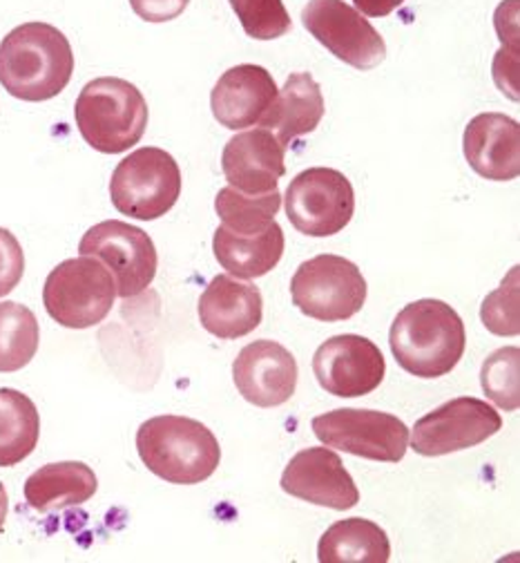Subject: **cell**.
I'll return each instance as SVG.
<instances>
[{
	"label": "cell",
	"mask_w": 520,
	"mask_h": 563,
	"mask_svg": "<svg viewBox=\"0 0 520 563\" xmlns=\"http://www.w3.org/2000/svg\"><path fill=\"white\" fill-rule=\"evenodd\" d=\"M190 0H130L132 12L145 23H168L179 19Z\"/></svg>",
	"instance_id": "31"
},
{
	"label": "cell",
	"mask_w": 520,
	"mask_h": 563,
	"mask_svg": "<svg viewBox=\"0 0 520 563\" xmlns=\"http://www.w3.org/2000/svg\"><path fill=\"white\" fill-rule=\"evenodd\" d=\"M201 327L221 340H237L262 324L264 300L259 287L233 275H217L197 305Z\"/></svg>",
	"instance_id": "18"
},
{
	"label": "cell",
	"mask_w": 520,
	"mask_h": 563,
	"mask_svg": "<svg viewBox=\"0 0 520 563\" xmlns=\"http://www.w3.org/2000/svg\"><path fill=\"white\" fill-rule=\"evenodd\" d=\"M480 383L500 409L516 411L520 405V349L502 346L485 361Z\"/></svg>",
	"instance_id": "27"
},
{
	"label": "cell",
	"mask_w": 520,
	"mask_h": 563,
	"mask_svg": "<svg viewBox=\"0 0 520 563\" xmlns=\"http://www.w3.org/2000/svg\"><path fill=\"white\" fill-rule=\"evenodd\" d=\"M284 231L277 222L257 235H237L219 227L212 238L217 262L240 279H253L270 273L284 255Z\"/></svg>",
	"instance_id": "22"
},
{
	"label": "cell",
	"mask_w": 520,
	"mask_h": 563,
	"mask_svg": "<svg viewBox=\"0 0 520 563\" xmlns=\"http://www.w3.org/2000/svg\"><path fill=\"white\" fill-rule=\"evenodd\" d=\"M8 512H10V499H8V489L5 485L0 483V530L5 528V519H8Z\"/></svg>",
	"instance_id": "33"
},
{
	"label": "cell",
	"mask_w": 520,
	"mask_h": 563,
	"mask_svg": "<svg viewBox=\"0 0 520 563\" xmlns=\"http://www.w3.org/2000/svg\"><path fill=\"white\" fill-rule=\"evenodd\" d=\"M181 195V170L162 148H139L112 173L110 199L121 216L153 222L175 208Z\"/></svg>",
	"instance_id": "6"
},
{
	"label": "cell",
	"mask_w": 520,
	"mask_h": 563,
	"mask_svg": "<svg viewBox=\"0 0 520 563\" xmlns=\"http://www.w3.org/2000/svg\"><path fill=\"white\" fill-rule=\"evenodd\" d=\"M316 437L333 450L380 463H400L409 448V428L387 411L335 409L313 418Z\"/></svg>",
	"instance_id": "8"
},
{
	"label": "cell",
	"mask_w": 520,
	"mask_h": 563,
	"mask_svg": "<svg viewBox=\"0 0 520 563\" xmlns=\"http://www.w3.org/2000/svg\"><path fill=\"white\" fill-rule=\"evenodd\" d=\"M79 253L99 260L112 275L117 296L134 298L153 285L159 257L155 242L139 227L121 220H108L92 227L81 244Z\"/></svg>",
	"instance_id": "10"
},
{
	"label": "cell",
	"mask_w": 520,
	"mask_h": 563,
	"mask_svg": "<svg viewBox=\"0 0 520 563\" xmlns=\"http://www.w3.org/2000/svg\"><path fill=\"white\" fill-rule=\"evenodd\" d=\"M41 329L32 309L19 302H0V374H14L32 363Z\"/></svg>",
	"instance_id": "26"
},
{
	"label": "cell",
	"mask_w": 520,
	"mask_h": 563,
	"mask_svg": "<svg viewBox=\"0 0 520 563\" xmlns=\"http://www.w3.org/2000/svg\"><path fill=\"white\" fill-rule=\"evenodd\" d=\"M74 117L90 148L103 155H121L143 139L147 103L130 81L101 77L81 90Z\"/></svg>",
	"instance_id": "4"
},
{
	"label": "cell",
	"mask_w": 520,
	"mask_h": 563,
	"mask_svg": "<svg viewBox=\"0 0 520 563\" xmlns=\"http://www.w3.org/2000/svg\"><path fill=\"white\" fill-rule=\"evenodd\" d=\"M99 489L97 474L79 461L49 463L25 481V501L36 512H56L84 506Z\"/></svg>",
	"instance_id": "21"
},
{
	"label": "cell",
	"mask_w": 520,
	"mask_h": 563,
	"mask_svg": "<svg viewBox=\"0 0 520 563\" xmlns=\"http://www.w3.org/2000/svg\"><path fill=\"white\" fill-rule=\"evenodd\" d=\"M136 452L155 476L175 485H197L221 463L217 437L186 416H155L136 432Z\"/></svg>",
	"instance_id": "3"
},
{
	"label": "cell",
	"mask_w": 520,
	"mask_h": 563,
	"mask_svg": "<svg viewBox=\"0 0 520 563\" xmlns=\"http://www.w3.org/2000/svg\"><path fill=\"white\" fill-rule=\"evenodd\" d=\"M313 372L324 391L338 398H359L374 394L383 385L387 363L376 342L344 333L320 344Z\"/></svg>",
	"instance_id": "13"
},
{
	"label": "cell",
	"mask_w": 520,
	"mask_h": 563,
	"mask_svg": "<svg viewBox=\"0 0 520 563\" xmlns=\"http://www.w3.org/2000/svg\"><path fill=\"white\" fill-rule=\"evenodd\" d=\"M233 380L242 398L268 409L288 402L297 389V361L275 340L246 344L233 363Z\"/></svg>",
	"instance_id": "15"
},
{
	"label": "cell",
	"mask_w": 520,
	"mask_h": 563,
	"mask_svg": "<svg viewBox=\"0 0 520 563\" xmlns=\"http://www.w3.org/2000/svg\"><path fill=\"white\" fill-rule=\"evenodd\" d=\"M324 110L320 84L309 73H295L286 79L259 125L270 130L288 148L292 139L305 136L320 125Z\"/></svg>",
	"instance_id": "20"
},
{
	"label": "cell",
	"mask_w": 520,
	"mask_h": 563,
	"mask_svg": "<svg viewBox=\"0 0 520 563\" xmlns=\"http://www.w3.org/2000/svg\"><path fill=\"white\" fill-rule=\"evenodd\" d=\"M279 206V190L266 195H244L229 186L221 188L214 199V210L221 220V227L237 235L264 233L275 222Z\"/></svg>",
	"instance_id": "25"
},
{
	"label": "cell",
	"mask_w": 520,
	"mask_h": 563,
	"mask_svg": "<svg viewBox=\"0 0 520 563\" xmlns=\"http://www.w3.org/2000/svg\"><path fill=\"white\" fill-rule=\"evenodd\" d=\"M244 32L255 41H275L290 32L292 23L281 0H229Z\"/></svg>",
	"instance_id": "28"
},
{
	"label": "cell",
	"mask_w": 520,
	"mask_h": 563,
	"mask_svg": "<svg viewBox=\"0 0 520 563\" xmlns=\"http://www.w3.org/2000/svg\"><path fill=\"white\" fill-rule=\"evenodd\" d=\"M290 296L297 309L318 322H344L362 311L366 279L346 257L324 253L295 271Z\"/></svg>",
	"instance_id": "7"
},
{
	"label": "cell",
	"mask_w": 520,
	"mask_h": 563,
	"mask_svg": "<svg viewBox=\"0 0 520 563\" xmlns=\"http://www.w3.org/2000/svg\"><path fill=\"white\" fill-rule=\"evenodd\" d=\"M25 273V253L21 242L8 231L0 229V298L10 296Z\"/></svg>",
	"instance_id": "30"
},
{
	"label": "cell",
	"mask_w": 520,
	"mask_h": 563,
	"mask_svg": "<svg viewBox=\"0 0 520 563\" xmlns=\"http://www.w3.org/2000/svg\"><path fill=\"white\" fill-rule=\"evenodd\" d=\"M465 159L474 173L491 181H511L520 173V125L502 112L474 117L463 136Z\"/></svg>",
	"instance_id": "19"
},
{
	"label": "cell",
	"mask_w": 520,
	"mask_h": 563,
	"mask_svg": "<svg viewBox=\"0 0 520 563\" xmlns=\"http://www.w3.org/2000/svg\"><path fill=\"white\" fill-rule=\"evenodd\" d=\"M286 146L266 128L235 134L221 155V168L229 184L244 195H266L277 190L286 175Z\"/></svg>",
	"instance_id": "16"
},
{
	"label": "cell",
	"mask_w": 520,
	"mask_h": 563,
	"mask_svg": "<svg viewBox=\"0 0 520 563\" xmlns=\"http://www.w3.org/2000/svg\"><path fill=\"white\" fill-rule=\"evenodd\" d=\"M318 559L320 563H387L391 543L378 523L362 517L344 519L322 534Z\"/></svg>",
	"instance_id": "23"
},
{
	"label": "cell",
	"mask_w": 520,
	"mask_h": 563,
	"mask_svg": "<svg viewBox=\"0 0 520 563\" xmlns=\"http://www.w3.org/2000/svg\"><path fill=\"white\" fill-rule=\"evenodd\" d=\"M502 430L500 413L485 400L461 396L422 416L411 434V450L420 456H444L476 448Z\"/></svg>",
	"instance_id": "11"
},
{
	"label": "cell",
	"mask_w": 520,
	"mask_h": 563,
	"mask_svg": "<svg viewBox=\"0 0 520 563\" xmlns=\"http://www.w3.org/2000/svg\"><path fill=\"white\" fill-rule=\"evenodd\" d=\"M355 10L364 16L370 19H385L391 12H396L400 5H405V0H353Z\"/></svg>",
	"instance_id": "32"
},
{
	"label": "cell",
	"mask_w": 520,
	"mask_h": 563,
	"mask_svg": "<svg viewBox=\"0 0 520 563\" xmlns=\"http://www.w3.org/2000/svg\"><path fill=\"white\" fill-rule=\"evenodd\" d=\"M284 206L297 231L309 238H331L353 220L355 192L340 170L309 168L290 181Z\"/></svg>",
	"instance_id": "9"
},
{
	"label": "cell",
	"mask_w": 520,
	"mask_h": 563,
	"mask_svg": "<svg viewBox=\"0 0 520 563\" xmlns=\"http://www.w3.org/2000/svg\"><path fill=\"white\" fill-rule=\"evenodd\" d=\"M302 23L318 43L355 69H374L387 58L380 32L344 0H309Z\"/></svg>",
	"instance_id": "12"
},
{
	"label": "cell",
	"mask_w": 520,
	"mask_h": 563,
	"mask_svg": "<svg viewBox=\"0 0 520 563\" xmlns=\"http://www.w3.org/2000/svg\"><path fill=\"white\" fill-rule=\"evenodd\" d=\"M41 416L30 396L0 387V467L23 463L38 445Z\"/></svg>",
	"instance_id": "24"
},
{
	"label": "cell",
	"mask_w": 520,
	"mask_h": 563,
	"mask_svg": "<svg viewBox=\"0 0 520 563\" xmlns=\"http://www.w3.org/2000/svg\"><path fill=\"white\" fill-rule=\"evenodd\" d=\"M279 485L295 499L338 512L359 504V489L353 476L331 448H309L295 454L286 465Z\"/></svg>",
	"instance_id": "14"
},
{
	"label": "cell",
	"mask_w": 520,
	"mask_h": 563,
	"mask_svg": "<svg viewBox=\"0 0 520 563\" xmlns=\"http://www.w3.org/2000/svg\"><path fill=\"white\" fill-rule=\"evenodd\" d=\"M480 318L487 331L496 335H518V266L502 279L498 291L485 298Z\"/></svg>",
	"instance_id": "29"
},
{
	"label": "cell",
	"mask_w": 520,
	"mask_h": 563,
	"mask_svg": "<svg viewBox=\"0 0 520 563\" xmlns=\"http://www.w3.org/2000/svg\"><path fill=\"white\" fill-rule=\"evenodd\" d=\"M117 287L110 271L95 257L60 262L45 279L43 305L47 316L67 329H90L108 318Z\"/></svg>",
	"instance_id": "5"
},
{
	"label": "cell",
	"mask_w": 520,
	"mask_h": 563,
	"mask_svg": "<svg viewBox=\"0 0 520 563\" xmlns=\"http://www.w3.org/2000/svg\"><path fill=\"white\" fill-rule=\"evenodd\" d=\"M71 75V45L49 23L19 25L0 43V86L14 99L49 101L67 88Z\"/></svg>",
	"instance_id": "1"
},
{
	"label": "cell",
	"mask_w": 520,
	"mask_h": 563,
	"mask_svg": "<svg viewBox=\"0 0 520 563\" xmlns=\"http://www.w3.org/2000/svg\"><path fill=\"white\" fill-rule=\"evenodd\" d=\"M389 344L396 363L411 376L433 380L461 363L467 331L463 318L442 300L407 305L394 320Z\"/></svg>",
	"instance_id": "2"
},
{
	"label": "cell",
	"mask_w": 520,
	"mask_h": 563,
	"mask_svg": "<svg viewBox=\"0 0 520 563\" xmlns=\"http://www.w3.org/2000/svg\"><path fill=\"white\" fill-rule=\"evenodd\" d=\"M277 86L270 73L262 65H235L221 75L210 95V108L214 119L229 130H244L259 125L270 110Z\"/></svg>",
	"instance_id": "17"
}]
</instances>
